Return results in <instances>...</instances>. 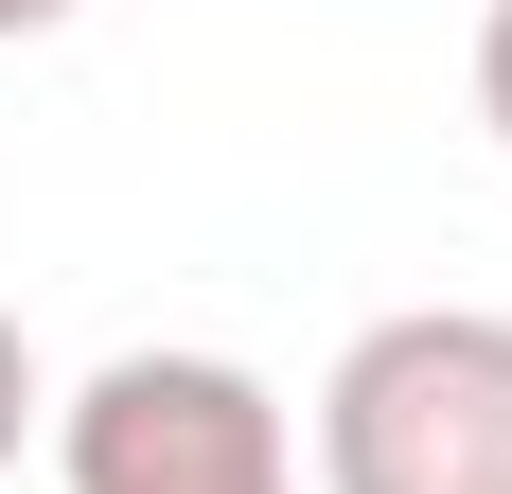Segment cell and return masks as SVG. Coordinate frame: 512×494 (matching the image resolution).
I'll return each instance as SVG.
<instances>
[{"label":"cell","instance_id":"obj_1","mask_svg":"<svg viewBox=\"0 0 512 494\" xmlns=\"http://www.w3.org/2000/svg\"><path fill=\"white\" fill-rule=\"evenodd\" d=\"M318 494H512V318L407 300L318 371Z\"/></svg>","mask_w":512,"mask_h":494},{"label":"cell","instance_id":"obj_2","mask_svg":"<svg viewBox=\"0 0 512 494\" xmlns=\"http://www.w3.org/2000/svg\"><path fill=\"white\" fill-rule=\"evenodd\" d=\"M53 477L71 494H301V424L230 353H106L53 424Z\"/></svg>","mask_w":512,"mask_h":494},{"label":"cell","instance_id":"obj_3","mask_svg":"<svg viewBox=\"0 0 512 494\" xmlns=\"http://www.w3.org/2000/svg\"><path fill=\"white\" fill-rule=\"evenodd\" d=\"M18 424H36V336L0 318V477H18Z\"/></svg>","mask_w":512,"mask_h":494},{"label":"cell","instance_id":"obj_4","mask_svg":"<svg viewBox=\"0 0 512 494\" xmlns=\"http://www.w3.org/2000/svg\"><path fill=\"white\" fill-rule=\"evenodd\" d=\"M477 124H495V142H512V0H495V18H477Z\"/></svg>","mask_w":512,"mask_h":494},{"label":"cell","instance_id":"obj_5","mask_svg":"<svg viewBox=\"0 0 512 494\" xmlns=\"http://www.w3.org/2000/svg\"><path fill=\"white\" fill-rule=\"evenodd\" d=\"M53 18H71V0H0V36H53Z\"/></svg>","mask_w":512,"mask_h":494}]
</instances>
